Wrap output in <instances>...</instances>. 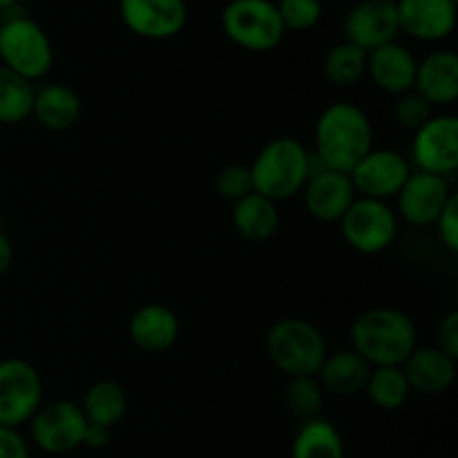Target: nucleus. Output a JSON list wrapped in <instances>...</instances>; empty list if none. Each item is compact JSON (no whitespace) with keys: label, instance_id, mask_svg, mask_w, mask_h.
I'll return each instance as SVG.
<instances>
[{"label":"nucleus","instance_id":"obj_1","mask_svg":"<svg viewBox=\"0 0 458 458\" xmlns=\"http://www.w3.org/2000/svg\"><path fill=\"white\" fill-rule=\"evenodd\" d=\"M318 164L349 174L358 161L374 150V123L360 106L335 101L320 112L313 130Z\"/></svg>","mask_w":458,"mask_h":458},{"label":"nucleus","instance_id":"obj_2","mask_svg":"<svg viewBox=\"0 0 458 458\" xmlns=\"http://www.w3.org/2000/svg\"><path fill=\"white\" fill-rule=\"evenodd\" d=\"M352 349L371 367H403L419 347V331L405 311L374 307L362 311L349 329Z\"/></svg>","mask_w":458,"mask_h":458},{"label":"nucleus","instance_id":"obj_3","mask_svg":"<svg viewBox=\"0 0 458 458\" xmlns=\"http://www.w3.org/2000/svg\"><path fill=\"white\" fill-rule=\"evenodd\" d=\"M249 168L255 192L280 204L302 192L313 173V155L300 139L276 137L259 148Z\"/></svg>","mask_w":458,"mask_h":458},{"label":"nucleus","instance_id":"obj_4","mask_svg":"<svg viewBox=\"0 0 458 458\" xmlns=\"http://www.w3.org/2000/svg\"><path fill=\"white\" fill-rule=\"evenodd\" d=\"M0 65L27 81H40L54 65V47L47 31L31 21L21 4L0 16Z\"/></svg>","mask_w":458,"mask_h":458},{"label":"nucleus","instance_id":"obj_5","mask_svg":"<svg viewBox=\"0 0 458 458\" xmlns=\"http://www.w3.org/2000/svg\"><path fill=\"white\" fill-rule=\"evenodd\" d=\"M267 353L273 365L289 378L318 376L327 353V340L313 322L282 318L268 329Z\"/></svg>","mask_w":458,"mask_h":458},{"label":"nucleus","instance_id":"obj_6","mask_svg":"<svg viewBox=\"0 0 458 458\" xmlns=\"http://www.w3.org/2000/svg\"><path fill=\"white\" fill-rule=\"evenodd\" d=\"M222 31L244 52H273L286 30L273 0H231L222 9Z\"/></svg>","mask_w":458,"mask_h":458},{"label":"nucleus","instance_id":"obj_7","mask_svg":"<svg viewBox=\"0 0 458 458\" xmlns=\"http://www.w3.org/2000/svg\"><path fill=\"white\" fill-rule=\"evenodd\" d=\"M398 222L401 219L389 201L356 197L338 224L349 249L362 255H378L396 240Z\"/></svg>","mask_w":458,"mask_h":458},{"label":"nucleus","instance_id":"obj_8","mask_svg":"<svg viewBox=\"0 0 458 458\" xmlns=\"http://www.w3.org/2000/svg\"><path fill=\"white\" fill-rule=\"evenodd\" d=\"M43 405V378L25 358L0 360V425L18 429Z\"/></svg>","mask_w":458,"mask_h":458},{"label":"nucleus","instance_id":"obj_9","mask_svg":"<svg viewBox=\"0 0 458 458\" xmlns=\"http://www.w3.org/2000/svg\"><path fill=\"white\" fill-rule=\"evenodd\" d=\"M88 419L79 403H43L30 420L31 441L47 454H70L83 447Z\"/></svg>","mask_w":458,"mask_h":458},{"label":"nucleus","instance_id":"obj_10","mask_svg":"<svg viewBox=\"0 0 458 458\" xmlns=\"http://www.w3.org/2000/svg\"><path fill=\"white\" fill-rule=\"evenodd\" d=\"M411 173L414 168L405 155L392 148H374L369 155L358 161L356 168L349 173V179L358 197L389 201L396 199Z\"/></svg>","mask_w":458,"mask_h":458},{"label":"nucleus","instance_id":"obj_11","mask_svg":"<svg viewBox=\"0 0 458 458\" xmlns=\"http://www.w3.org/2000/svg\"><path fill=\"white\" fill-rule=\"evenodd\" d=\"M411 164L416 170L447 177L458 168V119L454 114H434L414 132Z\"/></svg>","mask_w":458,"mask_h":458},{"label":"nucleus","instance_id":"obj_12","mask_svg":"<svg viewBox=\"0 0 458 458\" xmlns=\"http://www.w3.org/2000/svg\"><path fill=\"white\" fill-rule=\"evenodd\" d=\"M344 40L362 52L398 40L401 25H398L396 0H358L343 21Z\"/></svg>","mask_w":458,"mask_h":458},{"label":"nucleus","instance_id":"obj_13","mask_svg":"<svg viewBox=\"0 0 458 458\" xmlns=\"http://www.w3.org/2000/svg\"><path fill=\"white\" fill-rule=\"evenodd\" d=\"M119 16L134 36L168 40L188 22L186 0H119Z\"/></svg>","mask_w":458,"mask_h":458},{"label":"nucleus","instance_id":"obj_14","mask_svg":"<svg viewBox=\"0 0 458 458\" xmlns=\"http://www.w3.org/2000/svg\"><path fill=\"white\" fill-rule=\"evenodd\" d=\"M300 195L309 217L322 224H338L358 197L349 174L322 168L316 159H313L311 177L307 179Z\"/></svg>","mask_w":458,"mask_h":458},{"label":"nucleus","instance_id":"obj_15","mask_svg":"<svg viewBox=\"0 0 458 458\" xmlns=\"http://www.w3.org/2000/svg\"><path fill=\"white\" fill-rule=\"evenodd\" d=\"M452 195L454 192L450 191L447 177L414 170L396 195L394 210L398 219H405L410 226H434Z\"/></svg>","mask_w":458,"mask_h":458},{"label":"nucleus","instance_id":"obj_16","mask_svg":"<svg viewBox=\"0 0 458 458\" xmlns=\"http://www.w3.org/2000/svg\"><path fill=\"white\" fill-rule=\"evenodd\" d=\"M403 34L423 43H438L454 34V0H396Z\"/></svg>","mask_w":458,"mask_h":458},{"label":"nucleus","instance_id":"obj_17","mask_svg":"<svg viewBox=\"0 0 458 458\" xmlns=\"http://www.w3.org/2000/svg\"><path fill=\"white\" fill-rule=\"evenodd\" d=\"M416 67H419V58L407 45L398 40L380 45L367 54V74L380 92L392 94V97H403L414 89Z\"/></svg>","mask_w":458,"mask_h":458},{"label":"nucleus","instance_id":"obj_18","mask_svg":"<svg viewBox=\"0 0 458 458\" xmlns=\"http://www.w3.org/2000/svg\"><path fill=\"white\" fill-rule=\"evenodd\" d=\"M456 360L447 356L437 344L428 347H416L403 362V374L410 383L411 394H423V396H441L450 392L456 383Z\"/></svg>","mask_w":458,"mask_h":458},{"label":"nucleus","instance_id":"obj_19","mask_svg":"<svg viewBox=\"0 0 458 458\" xmlns=\"http://www.w3.org/2000/svg\"><path fill=\"white\" fill-rule=\"evenodd\" d=\"M182 334L177 313L161 302H148L132 313L128 322L130 343L148 353H161L174 347Z\"/></svg>","mask_w":458,"mask_h":458},{"label":"nucleus","instance_id":"obj_20","mask_svg":"<svg viewBox=\"0 0 458 458\" xmlns=\"http://www.w3.org/2000/svg\"><path fill=\"white\" fill-rule=\"evenodd\" d=\"M432 107L452 106L458 98V56L452 49L429 52L416 67L414 89Z\"/></svg>","mask_w":458,"mask_h":458},{"label":"nucleus","instance_id":"obj_21","mask_svg":"<svg viewBox=\"0 0 458 458\" xmlns=\"http://www.w3.org/2000/svg\"><path fill=\"white\" fill-rule=\"evenodd\" d=\"M83 114V101L72 85L45 83L34 92L31 116L52 132H65L74 128Z\"/></svg>","mask_w":458,"mask_h":458},{"label":"nucleus","instance_id":"obj_22","mask_svg":"<svg viewBox=\"0 0 458 458\" xmlns=\"http://www.w3.org/2000/svg\"><path fill=\"white\" fill-rule=\"evenodd\" d=\"M371 365L356 353L353 349H340V352L327 353L318 380H320L325 394L347 398L365 394L367 380H369Z\"/></svg>","mask_w":458,"mask_h":458},{"label":"nucleus","instance_id":"obj_23","mask_svg":"<svg viewBox=\"0 0 458 458\" xmlns=\"http://www.w3.org/2000/svg\"><path fill=\"white\" fill-rule=\"evenodd\" d=\"M280 208L268 197L250 192L233 204V228L249 242H267L280 228Z\"/></svg>","mask_w":458,"mask_h":458},{"label":"nucleus","instance_id":"obj_24","mask_svg":"<svg viewBox=\"0 0 458 458\" xmlns=\"http://www.w3.org/2000/svg\"><path fill=\"white\" fill-rule=\"evenodd\" d=\"M291 458H344V441L338 428L320 416L302 420L291 443Z\"/></svg>","mask_w":458,"mask_h":458},{"label":"nucleus","instance_id":"obj_25","mask_svg":"<svg viewBox=\"0 0 458 458\" xmlns=\"http://www.w3.org/2000/svg\"><path fill=\"white\" fill-rule=\"evenodd\" d=\"M81 410L88 423L112 429L128 414V394L116 380H98L85 392Z\"/></svg>","mask_w":458,"mask_h":458},{"label":"nucleus","instance_id":"obj_26","mask_svg":"<svg viewBox=\"0 0 458 458\" xmlns=\"http://www.w3.org/2000/svg\"><path fill=\"white\" fill-rule=\"evenodd\" d=\"M34 83L16 72L0 65V123L18 125L31 119L34 110Z\"/></svg>","mask_w":458,"mask_h":458},{"label":"nucleus","instance_id":"obj_27","mask_svg":"<svg viewBox=\"0 0 458 458\" xmlns=\"http://www.w3.org/2000/svg\"><path fill=\"white\" fill-rule=\"evenodd\" d=\"M365 394L378 410L396 411L410 401L411 389L403 367H371Z\"/></svg>","mask_w":458,"mask_h":458},{"label":"nucleus","instance_id":"obj_28","mask_svg":"<svg viewBox=\"0 0 458 458\" xmlns=\"http://www.w3.org/2000/svg\"><path fill=\"white\" fill-rule=\"evenodd\" d=\"M322 72H325V79L335 88H352L362 76H367V52L343 40L325 54Z\"/></svg>","mask_w":458,"mask_h":458},{"label":"nucleus","instance_id":"obj_29","mask_svg":"<svg viewBox=\"0 0 458 458\" xmlns=\"http://www.w3.org/2000/svg\"><path fill=\"white\" fill-rule=\"evenodd\" d=\"M325 389H322L318 376H300V378H291L286 385V407L293 416L300 420L318 419L320 416L322 405H325Z\"/></svg>","mask_w":458,"mask_h":458},{"label":"nucleus","instance_id":"obj_30","mask_svg":"<svg viewBox=\"0 0 458 458\" xmlns=\"http://www.w3.org/2000/svg\"><path fill=\"white\" fill-rule=\"evenodd\" d=\"M280 21L286 31H309L322 21V0H277Z\"/></svg>","mask_w":458,"mask_h":458},{"label":"nucleus","instance_id":"obj_31","mask_svg":"<svg viewBox=\"0 0 458 458\" xmlns=\"http://www.w3.org/2000/svg\"><path fill=\"white\" fill-rule=\"evenodd\" d=\"M215 188H217L219 197L226 201H240L242 197L255 192L253 177H250V168L244 164H228L224 165L215 179Z\"/></svg>","mask_w":458,"mask_h":458},{"label":"nucleus","instance_id":"obj_32","mask_svg":"<svg viewBox=\"0 0 458 458\" xmlns=\"http://www.w3.org/2000/svg\"><path fill=\"white\" fill-rule=\"evenodd\" d=\"M394 116H396V123L403 130L414 134L416 130H420L432 119L434 107L416 92H407L403 97H398L396 107H394Z\"/></svg>","mask_w":458,"mask_h":458},{"label":"nucleus","instance_id":"obj_33","mask_svg":"<svg viewBox=\"0 0 458 458\" xmlns=\"http://www.w3.org/2000/svg\"><path fill=\"white\" fill-rule=\"evenodd\" d=\"M438 233V240L445 246L450 253H456L458 250V195L454 192L452 199L447 201L443 213L438 215V219L434 222Z\"/></svg>","mask_w":458,"mask_h":458},{"label":"nucleus","instance_id":"obj_34","mask_svg":"<svg viewBox=\"0 0 458 458\" xmlns=\"http://www.w3.org/2000/svg\"><path fill=\"white\" fill-rule=\"evenodd\" d=\"M0 458H31L30 445L18 429L0 425Z\"/></svg>","mask_w":458,"mask_h":458},{"label":"nucleus","instance_id":"obj_35","mask_svg":"<svg viewBox=\"0 0 458 458\" xmlns=\"http://www.w3.org/2000/svg\"><path fill=\"white\" fill-rule=\"evenodd\" d=\"M441 352L458 360V311H450L438 325V344Z\"/></svg>","mask_w":458,"mask_h":458},{"label":"nucleus","instance_id":"obj_36","mask_svg":"<svg viewBox=\"0 0 458 458\" xmlns=\"http://www.w3.org/2000/svg\"><path fill=\"white\" fill-rule=\"evenodd\" d=\"M110 443V429L101 428V425L88 423V429H85L83 445L89 447V450H103V447Z\"/></svg>","mask_w":458,"mask_h":458},{"label":"nucleus","instance_id":"obj_37","mask_svg":"<svg viewBox=\"0 0 458 458\" xmlns=\"http://www.w3.org/2000/svg\"><path fill=\"white\" fill-rule=\"evenodd\" d=\"M12 262H13L12 240H9V237L0 231V277H3L9 268H12Z\"/></svg>","mask_w":458,"mask_h":458},{"label":"nucleus","instance_id":"obj_38","mask_svg":"<svg viewBox=\"0 0 458 458\" xmlns=\"http://www.w3.org/2000/svg\"><path fill=\"white\" fill-rule=\"evenodd\" d=\"M16 4H21V0H0V16L12 7H16Z\"/></svg>","mask_w":458,"mask_h":458},{"label":"nucleus","instance_id":"obj_39","mask_svg":"<svg viewBox=\"0 0 458 458\" xmlns=\"http://www.w3.org/2000/svg\"><path fill=\"white\" fill-rule=\"evenodd\" d=\"M22 3H38V0H22Z\"/></svg>","mask_w":458,"mask_h":458},{"label":"nucleus","instance_id":"obj_40","mask_svg":"<svg viewBox=\"0 0 458 458\" xmlns=\"http://www.w3.org/2000/svg\"><path fill=\"white\" fill-rule=\"evenodd\" d=\"M454 3H458V0H454Z\"/></svg>","mask_w":458,"mask_h":458}]
</instances>
